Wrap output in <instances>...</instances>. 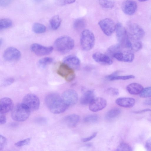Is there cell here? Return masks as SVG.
Masks as SVG:
<instances>
[{
	"instance_id": "1",
	"label": "cell",
	"mask_w": 151,
	"mask_h": 151,
	"mask_svg": "<svg viewBox=\"0 0 151 151\" xmlns=\"http://www.w3.org/2000/svg\"><path fill=\"white\" fill-rule=\"evenodd\" d=\"M46 105L49 110L54 114H59L65 111L67 106L62 97L56 93L48 94L45 98Z\"/></svg>"
},
{
	"instance_id": "2",
	"label": "cell",
	"mask_w": 151,
	"mask_h": 151,
	"mask_svg": "<svg viewBox=\"0 0 151 151\" xmlns=\"http://www.w3.org/2000/svg\"><path fill=\"white\" fill-rule=\"evenodd\" d=\"M73 39L68 36H63L58 38L55 41L54 46L58 52L63 53L68 52L74 46Z\"/></svg>"
},
{
	"instance_id": "3",
	"label": "cell",
	"mask_w": 151,
	"mask_h": 151,
	"mask_svg": "<svg viewBox=\"0 0 151 151\" xmlns=\"http://www.w3.org/2000/svg\"><path fill=\"white\" fill-rule=\"evenodd\" d=\"M30 110L25 105L19 103L16 105L12 109L11 112L12 118L16 121L23 122L29 117Z\"/></svg>"
},
{
	"instance_id": "4",
	"label": "cell",
	"mask_w": 151,
	"mask_h": 151,
	"mask_svg": "<svg viewBox=\"0 0 151 151\" xmlns=\"http://www.w3.org/2000/svg\"><path fill=\"white\" fill-rule=\"evenodd\" d=\"M80 45L84 50L88 51L93 47L95 42L93 32L88 29H85L82 32L80 40Z\"/></svg>"
},
{
	"instance_id": "5",
	"label": "cell",
	"mask_w": 151,
	"mask_h": 151,
	"mask_svg": "<svg viewBox=\"0 0 151 151\" xmlns=\"http://www.w3.org/2000/svg\"><path fill=\"white\" fill-rule=\"evenodd\" d=\"M126 30L129 38L133 40H139L145 34L143 29L138 24L133 22L127 23Z\"/></svg>"
},
{
	"instance_id": "6",
	"label": "cell",
	"mask_w": 151,
	"mask_h": 151,
	"mask_svg": "<svg viewBox=\"0 0 151 151\" xmlns=\"http://www.w3.org/2000/svg\"><path fill=\"white\" fill-rule=\"evenodd\" d=\"M57 72L59 76L68 82L72 81L76 77L73 68L64 63L60 65Z\"/></svg>"
},
{
	"instance_id": "7",
	"label": "cell",
	"mask_w": 151,
	"mask_h": 151,
	"mask_svg": "<svg viewBox=\"0 0 151 151\" xmlns=\"http://www.w3.org/2000/svg\"><path fill=\"white\" fill-rule=\"evenodd\" d=\"M117 38L122 47L126 48L130 41L127 30L120 23L116 24L115 30Z\"/></svg>"
},
{
	"instance_id": "8",
	"label": "cell",
	"mask_w": 151,
	"mask_h": 151,
	"mask_svg": "<svg viewBox=\"0 0 151 151\" xmlns=\"http://www.w3.org/2000/svg\"><path fill=\"white\" fill-rule=\"evenodd\" d=\"M22 103L32 111L37 110L40 106L39 99L36 95L33 93L26 95L23 99Z\"/></svg>"
},
{
	"instance_id": "9",
	"label": "cell",
	"mask_w": 151,
	"mask_h": 151,
	"mask_svg": "<svg viewBox=\"0 0 151 151\" xmlns=\"http://www.w3.org/2000/svg\"><path fill=\"white\" fill-rule=\"evenodd\" d=\"M99 25L104 33L107 36H110L115 30L116 24L111 19L106 18L101 20Z\"/></svg>"
},
{
	"instance_id": "10",
	"label": "cell",
	"mask_w": 151,
	"mask_h": 151,
	"mask_svg": "<svg viewBox=\"0 0 151 151\" xmlns=\"http://www.w3.org/2000/svg\"><path fill=\"white\" fill-rule=\"evenodd\" d=\"M61 97L68 107L74 105L78 100V96L77 92L72 89L65 91L62 94Z\"/></svg>"
},
{
	"instance_id": "11",
	"label": "cell",
	"mask_w": 151,
	"mask_h": 151,
	"mask_svg": "<svg viewBox=\"0 0 151 151\" xmlns=\"http://www.w3.org/2000/svg\"><path fill=\"white\" fill-rule=\"evenodd\" d=\"M21 56V54L20 51L14 47L7 48L3 54L4 59L8 61H17L19 60Z\"/></svg>"
},
{
	"instance_id": "12",
	"label": "cell",
	"mask_w": 151,
	"mask_h": 151,
	"mask_svg": "<svg viewBox=\"0 0 151 151\" xmlns=\"http://www.w3.org/2000/svg\"><path fill=\"white\" fill-rule=\"evenodd\" d=\"M52 46H45L38 43H34L30 47L31 51L35 54L39 56L48 55L52 51Z\"/></svg>"
},
{
	"instance_id": "13",
	"label": "cell",
	"mask_w": 151,
	"mask_h": 151,
	"mask_svg": "<svg viewBox=\"0 0 151 151\" xmlns=\"http://www.w3.org/2000/svg\"><path fill=\"white\" fill-rule=\"evenodd\" d=\"M107 105L106 101L101 97L95 98L89 105L90 110L95 112L102 110L105 108Z\"/></svg>"
},
{
	"instance_id": "14",
	"label": "cell",
	"mask_w": 151,
	"mask_h": 151,
	"mask_svg": "<svg viewBox=\"0 0 151 151\" xmlns=\"http://www.w3.org/2000/svg\"><path fill=\"white\" fill-rule=\"evenodd\" d=\"M137 9V3L134 0H125L122 4V11L127 15H131L133 14L136 12Z\"/></svg>"
},
{
	"instance_id": "15",
	"label": "cell",
	"mask_w": 151,
	"mask_h": 151,
	"mask_svg": "<svg viewBox=\"0 0 151 151\" xmlns=\"http://www.w3.org/2000/svg\"><path fill=\"white\" fill-rule=\"evenodd\" d=\"M113 57L118 61L131 62L133 60L134 56L132 52L131 51H126L122 52L119 51L115 53Z\"/></svg>"
},
{
	"instance_id": "16",
	"label": "cell",
	"mask_w": 151,
	"mask_h": 151,
	"mask_svg": "<svg viewBox=\"0 0 151 151\" xmlns=\"http://www.w3.org/2000/svg\"><path fill=\"white\" fill-rule=\"evenodd\" d=\"M92 58L96 62L104 65H109L113 63L112 59L107 55L96 52L93 54Z\"/></svg>"
},
{
	"instance_id": "17",
	"label": "cell",
	"mask_w": 151,
	"mask_h": 151,
	"mask_svg": "<svg viewBox=\"0 0 151 151\" xmlns=\"http://www.w3.org/2000/svg\"><path fill=\"white\" fill-rule=\"evenodd\" d=\"M13 103L12 100L8 97H4L0 100V113L5 114L12 110Z\"/></svg>"
},
{
	"instance_id": "18",
	"label": "cell",
	"mask_w": 151,
	"mask_h": 151,
	"mask_svg": "<svg viewBox=\"0 0 151 151\" xmlns=\"http://www.w3.org/2000/svg\"><path fill=\"white\" fill-rule=\"evenodd\" d=\"M95 98L94 91L93 90H87L84 92L80 99V102L82 105L89 104Z\"/></svg>"
},
{
	"instance_id": "19",
	"label": "cell",
	"mask_w": 151,
	"mask_h": 151,
	"mask_svg": "<svg viewBox=\"0 0 151 151\" xmlns=\"http://www.w3.org/2000/svg\"><path fill=\"white\" fill-rule=\"evenodd\" d=\"M134 99L130 97H122L118 98L116 101V103L119 106L125 108H131L135 104Z\"/></svg>"
},
{
	"instance_id": "20",
	"label": "cell",
	"mask_w": 151,
	"mask_h": 151,
	"mask_svg": "<svg viewBox=\"0 0 151 151\" xmlns=\"http://www.w3.org/2000/svg\"><path fill=\"white\" fill-rule=\"evenodd\" d=\"M63 63L72 68H77L80 65V61L76 55H70L65 57L63 60Z\"/></svg>"
},
{
	"instance_id": "21",
	"label": "cell",
	"mask_w": 151,
	"mask_h": 151,
	"mask_svg": "<svg viewBox=\"0 0 151 151\" xmlns=\"http://www.w3.org/2000/svg\"><path fill=\"white\" fill-rule=\"evenodd\" d=\"M80 116L75 114H71L66 116L64 121L66 124L71 127H75L80 120Z\"/></svg>"
},
{
	"instance_id": "22",
	"label": "cell",
	"mask_w": 151,
	"mask_h": 151,
	"mask_svg": "<svg viewBox=\"0 0 151 151\" xmlns=\"http://www.w3.org/2000/svg\"><path fill=\"white\" fill-rule=\"evenodd\" d=\"M143 89V87L142 85L135 83H130L127 87L128 92L132 95L139 94Z\"/></svg>"
},
{
	"instance_id": "23",
	"label": "cell",
	"mask_w": 151,
	"mask_h": 151,
	"mask_svg": "<svg viewBox=\"0 0 151 151\" xmlns=\"http://www.w3.org/2000/svg\"><path fill=\"white\" fill-rule=\"evenodd\" d=\"M118 72H115L111 74H110L106 77V79L109 81L116 80H126L134 78V76L132 75L127 76H118Z\"/></svg>"
},
{
	"instance_id": "24",
	"label": "cell",
	"mask_w": 151,
	"mask_h": 151,
	"mask_svg": "<svg viewBox=\"0 0 151 151\" xmlns=\"http://www.w3.org/2000/svg\"><path fill=\"white\" fill-rule=\"evenodd\" d=\"M50 24L52 29L53 30L57 29L60 25L61 20L58 15L53 16L50 19Z\"/></svg>"
},
{
	"instance_id": "25",
	"label": "cell",
	"mask_w": 151,
	"mask_h": 151,
	"mask_svg": "<svg viewBox=\"0 0 151 151\" xmlns=\"http://www.w3.org/2000/svg\"><path fill=\"white\" fill-rule=\"evenodd\" d=\"M121 113L120 109L118 108L111 109L106 113V117L107 119H111L117 117Z\"/></svg>"
},
{
	"instance_id": "26",
	"label": "cell",
	"mask_w": 151,
	"mask_h": 151,
	"mask_svg": "<svg viewBox=\"0 0 151 151\" xmlns=\"http://www.w3.org/2000/svg\"><path fill=\"white\" fill-rule=\"evenodd\" d=\"M85 21L82 18H78L75 19L73 23L74 28L77 30H81L85 27Z\"/></svg>"
},
{
	"instance_id": "27",
	"label": "cell",
	"mask_w": 151,
	"mask_h": 151,
	"mask_svg": "<svg viewBox=\"0 0 151 151\" xmlns=\"http://www.w3.org/2000/svg\"><path fill=\"white\" fill-rule=\"evenodd\" d=\"M33 31L37 34H41L45 32L46 30V27L43 24L38 23H34L32 27Z\"/></svg>"
},
{
	"instance_id": "28",
	"label": "cell",
	"mask_w": 151,
	"mask_h": 151,
	"mask_svg": "<svg viewBox=\"0 0 151 151\" xmlns=\"http://www.w3.org/2000/svg\"><path fill=\"white\" fill-rule=\"evenodd\" d=\"M131 40V45L130 50L133 52H137L142 48V44L139 40Z\"/></svg>"
},
{
	"instance_id": "29",
	"label": "cell",
	"mask_w": 151,
	"mask_h": 151,
	"mask_svg": "<svg viewBox=\"0 0 151 151\" xmlns=\"http://www.w3.org/2000/svg\"><path fill=\"white\" fill-rule=\"evenodd\" d=\"M121 47L119 43L113 45L108 49L107 52L109 55L113 57L115 53L120 51Z\"/></svg>"
},
{
	"instance_id": "30",
	"label": "cell",
	"mask_w": 151,
	"mask_h": 151,
	"mask_svg": "<svg viewBox=\"0 0 151 151\" xmlns=\"http://www.w3.org/2000/svg\"><path fill=\"white\" fill-rule=\"evenodd\" d=\"M12 22L9 19L4 18L0 20V29L8 28L12 25Z\"/></svg>"
},
{
	"instance_id": "31",
	"label": "cell",
	"mask_w": 151,
	"mask_h": 151,
	"mask_svg": "<svg viewBox=\"0 0 151 151\" xmlns=\"http://www.w3.org/2000/svg\"><path fill=\"white\" fill-rule=\"evenodd\" d=\"M100 5L103 8H111L114 6V3L112 0H99Z\"/></svg>"
},
{
	"instance_id": "32",
	"label": "cell",
	"mask_w": 151,
	"mask_h": 151,
	"mask_svg": "<svg viewBox=\"0 0 151 151\" xmlns=\"http://www.w3.org/2000/svg\"><path fill=\"white\" fill-rule=\"evenodd\" d=\"M53 61V59L50 57H46L42 58L38 61V64L42 67H45L50 64Z\"/></svg>"
},
{
	"instance_id": "33",
	"label": "cell",
	"mask_w": 151,
	"mask_h": 151,
	"mask_svg": "<svg viewBox=\"0 0 151 151\" xmlns=\"http://www.w3.org/2000/svg\"><path fill=\"white\" fill-rule=\"evenodd\" d=\"M99 119V116L96 114H91L86 116L83 119L84 122L88 123L96 122Z\"/></svg>"
},
{
	"instance_id": "34",
	"label": "cell",
	"mask_w": 151,
	"mask_h": 151,
	"mask_svg": "<svg viewBox=\"0 0 151 151\" xmlns=\"http://www.w3.org/2000/svg\"><path fill=\"white\" fill-rule=\"evenodd\" d=\"M116 151H132V148L129 144L124 142L120 143L116 149Z\"/></svg>"
},
{
	"instance_id": "35",
	"label": "cell",
	"mask_w": 151,
	"mask_h": 151,
	"mask_svg": "<svg viewBox=\"0 0 151 151\" xmlns=\"http://www.w3.org/2000/svg\"><path fill=\"white\" fill-rule=\"evenodd\" d=\"M142 98H146L151 97V87L143 88L139 94Z\"/></svg>"
},
{
	"instance_id": "36",
	"label": "cell",
	"mask_w": 151,
	"mask_h": 151,
	"mask_svg": "<svg viewBox=\"0 0 151 151\" xmlns=\"http://www.w3.org/2000/svg\"><path fill=\"white\" fill-rule=\"evenodd\" d=\"M31 139L27 138L19 141L15 144V145L17 147H20L28 145L30 142Z\"/></svg>"
},
{
	"instance_id": "37",
	"label": "cell",
	"mask_w": 151,
	"mask_h": 151,
	"mask_svg": "<svg viewBox=\"0 0 151 151\" xmlns=\"http://www.w3.org/2000/svg\"><path fill=\"white\" fill-rule=\"evenodd\" d=\"M107 92L110 95L113 96H117L119 94L118 90L115 88L111 87L107 89Z\"/></svg>"
},
{
	"instance_id": "38",
	"label": "cell",
	"mask_w": 151,
	"mask_h": 151,
	"mask_svg": "<svg viewBox=\"0 0 151 151\" xmlns=\"http://www.w3.org/2000/svg\"><path fill=\"white\" fill-rule=\"evenodd\" d=\"M6 143V138L1 135L0 139V150H2L5 146Z\"/></svg>"
},
{
	"instance_id": "39",
	"label": "cell",
	"mask_w": 151,
	"mask_h": 151,
	"mask_svg": "<svg viewBox=\"0 0 151 151\" xmlns=\"http://www.w3.org/2000/svg\"><path fill=\"white\" fill-rule=\"evenodd\" d=\"M14 79L12 78H9L3 81L2 86L6 87L12 84L14 82Z\"/></svg>"
},
{
	"instance_id": "40",
	"label": "cell",
	"mask_w": 151,
	"mask_h": 151,
	"mask_svg": "<svg viewBox=\"0 0 151 151\" xmlns=\"http://www.w3.org/2000/svg\"><path fill=\"white\" fill-rule=\"evenodd\" d=\"M13 0H0V6L2 7H5L10 4Z\"/></svg>"
},
{
	"instance_id": "41",
	"label": "cell",
	"mask_w": 151,
	"mask_h": 151,
	"mask_svg": "<svg viewBox=\"0 0 151 151\" xmlns=\"http://www.w3.org/2000/svg\"><path fill=\"white\" fill-rule=\"evenodd\" d=\"M97 134V132H94L89 137L83 138L82 139V141L83 142H87L89 141L96 137Z\"/></svg>"
},
{
	"instance_id": "42",
	"label": "cell",
	"mask_w": 151,
	"mask_h": 151,
	"mask_svg": "<svg viewBox=\"0 0 151 151\" xmlns=\"http://www.w3.org/2000/svg\"><path fill=\"white\" fill-rule=\"evenodd\" d=\"M6 118L4 114L0 113V124H4L6 122Z\"/></svg>"
},
{
	"instance_id": "43",
	"label": "cell",
	"mask_w": 151,
	"mask_h": 151,
	"mask_svg": "<svg viewBox=\"0 0 151 151\" xmlns=\"http://www.w3.org/2000/svg\"><path fill=\"white\" fill-rule=\"evenodd\" d=\"M145 146L147 150L151 151V137L146 141Z\"/></svg>"
},
{
	"instance_id": "44",
	"label": "cell",
	"mask_w": 151,
	"mask_h": 151,
	"mask_svg": "<svg viewBox=\"0 0 151 151\" xmlns=\"http://www.w3.org/2000/svg\"><path fill=\"white\" fill-rule=\"evenodd\" d=\"M47 119L45 118L40 117L35 120L36 122L40 124H45L46 123Z\"/></svg>"
},
{
	"instance_id": "45",
	"label": "cell",
	"mask_w": 151,
	"mask_h": 151,
	"mask_svg": "<svg viewBox=\"0 0 151 151\" xmlns=\"http://www.w3.org/2000/svg\"><path fill=\"white\" fill-rule=\"evenodd\" d=\"M147 111L151 112V109H150L147 108L137 111H134L133 112L135 114H139L144 113Z\"/></svg>"
},
{
	"instance_id": "46",
	"label": "cell",
	"mask_w": 151,
	"mask_h": 151,
	"mask_svg": "<svg viewBox=\"0 0 151 151\" xmlns=\"http://www.w3.org/2000/svg\"><path fill=\"white\" fill-rule=\"evenodd\" d=\"M143 104L145 105L151 106V98L145 100L143 102Z\"/></svg>"
},
{
	"instance_id": "47",
	"label": "cell",
	"mask_w": 151,
	"mask_h": 151,
	"mask_svg": "<svg viewBox=\"0 0 151 151\" xmlns=\"http://www.w3.org/2000/svg\"><path fill=\"white\" fill-rule=\"evenodd\" d=\"M76 0H64V2L67 4H72Z\"/></svg>"
},
{
	"instance_id": "48",
	"label": "cell",
	"mask_w": 151,
	"mask_h": 151,
	"mask_svg": "<svg viewBox=\"0 0 151 151\" xmlns=\"http://www.w3.org/2000/svg\"><path fill=\"white\" fill-rule=\"evenodd\" d=\"M33 2L35 3H38L41 2L43 0H32Z\"/></svg>"
},
{
	"instance_id": "49",
	"label": "cell",
	"mask_w": 151,
	"mask_h": 151,
	"mask_svg": "<svg viewBox=\"0 0 151 151\" xmlns=\"http://www.w3.org/2000/svg\"><path fill=\"white\" fill-rule=\"evenodd\" d=\"M140 2H144L146 1H147L148 0H138Z\"/></svg>"
}]
</instances>
